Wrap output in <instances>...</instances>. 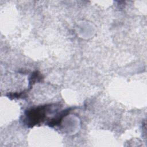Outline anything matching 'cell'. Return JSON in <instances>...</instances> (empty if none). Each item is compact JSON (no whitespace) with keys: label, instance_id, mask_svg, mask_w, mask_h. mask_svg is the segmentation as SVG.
<instances>
[{"label":"cell","instance_id":"obj_1","mask_svg":"<svg viewBox=\"0 0 147 147\" xmlns=\"http://www.w3.org/2000/svg\"><path fill=\"white\" fill-rule=\"evenodd\" d=\"M51 107V105H44L28 110L25 113L26 125L29 127H33L42 122Z\"/></svg>","mask_w":147,"mask_h":147}]
</instances>
